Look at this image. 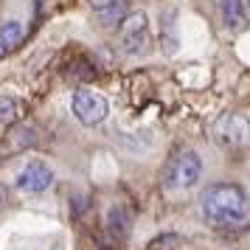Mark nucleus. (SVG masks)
Here are the masks:
<instances>
[{
  "label": "nucleus",
  "mask_w": 250,
  "mask_h": 250,
  "mask_svg": "<svg viewBox=\"0 0 250 250\" xmlns=\"http://www.w3.org/2000/svg\"><path fill=\"white\" fill-rule=\"evenodd\" d=\"M200 211L208 225L219 230H236L248 225L250 219V200L245 188L236 183H211L200 194Z\"/></svg>",
  "instance_id": "nucleus-1"
},
{
  "label": "nucleus",
  "mask_w": 250,
  "mask_h": 250,
  "mask_svg": "<svg viewBox=\"0 0 250 250\" xmlns=\"http://www.w3.org/2000/svg\"><path fill=\"white\" fill-rule=\"evenodd\" d=\"M203 174V160L197 152L191 149H183L174 158L166 163V171H163V186L169 191H186V188H194L197 180Z\"/></svg>",
  "instance_id": "nucleus-2"
},
{
  "label": "nucleus",
  "mask_w": 250,
  "mask_h": 250,
  "mask_svg": "<svg viewBox=\"0 0 250 250\" xmlns=\"http://www.w3.org/2000/svg\"><path fill=\"white\" fill-rule=\"evenodd\" d=\"M70 110L76 121H82L84 126H96L110 115V102L96 90H76L70 99Z\"/></svg>",
  "instance_id": "nucleus-3"
},
{
  "label": "nucleus",
  "mask_w": 250,
  "mask_h": 250,
  "mask_svg": "<svg viewBox=\"0 0 250 250\" xmlns=\"http://www.w3.org/2000/svg\"><path fill=\"white\" fill-rule=\"evenodd\" d=\"M214 138L222 146H245L250 144V118L245 113H225L216 118Z\"/></svg>",
  "instance_id": "nucleus-4"
},
{
  "label": "nucleus",
  "mask_w": 250,
  "mask_h": 250,
  "mask_svg": "<svg viewBox=\"0 0 250 250\" xmlns=\"http://www.w3.org/2000/svg\"><path fill=\"white\" fill-rule=\"evenodd\" d=\"M149 45V20L144 12H129L121 23V48L126 54H144Z\"/></svg>",
  "instance_id": "nucleus-5"
},
{
  "label": "nucleus",
  "mask_w": 250,
  "mask_h": 250,
  "mask_svg": "<svg viewBox=\"0 0 250 250\" xmlns=\"http://www.w3.org/2000/svg\"><path fill=\"white\" fill-rule=\"evenodd\" d=\"M17 188L23 194H42L51 188L54 183V169L48 166L45 160H28L23 169L17 171Z\"/></svg>",
  "instance_id": "nucleus-6"
},
{
  "label": "nucleus",
  "mask_w": 250,
  "mask_h": 250,
  "mask_svg": "<svg viewBox=\"0 0 250 250\" xmlns=\"http://www.w3.org/2000/svg\"><path fill=\"white\" fill-rule=\"evenodd\" d=\"M90 9H93V14H96V20H99L104 28L121 25L124 17L129 14L126 0H90Z\"/></svg>",
  "instance_id": "nucleus-7"
},
{
  "label": "nucleus",
  "mask_w": 250,
  "mask_h": 250,
  "mask_svg": "<svg viewBox=\"0 0 250 250\" xmlns=\"http://www.w3.org/2000/svg\"><path fill=\"white\" fill-rule=\"evenodd\" d=\"M219 14H222V23L228 31H242L245 28V3L242 0H219Z\"/></svg>",
  "instance_id": "nucleus-8"
},
{
  "label": "nucleus",
  "mask_w": 250,
  "mask_h": 250,
  "mask_svg": "<svg viewBox=\"0 0 250 250\" xmlns=\"http://www.w3.org/2000/svg\"><path fill=\"white\" fill-rule=\"evenodd\" d=\"M23 34H25V28H23V23H17V20H9V23L0 25V59L9 57L14 48L23 42Z\"/></svg>",
  "instance_id": "nucleus-9"
},
{
  "label": "nucleus",
  "mask_w": 250,
  "mask_h": 250,
  "mask_svg": "<svg viewBox=\"0 0 250 250\" xmlns=\"http://www.w3.org/2000/svg\"><path fill=\"white\" fill-rule=\"evenodd\" d=\"M107 230H110V236H115V239L126 236V230H129V214H126V208L113 205V208L107 211Z\"/></svg>",
  "instance_id": "nucleus-10"
},
{
  "label": "nucleus",
  "mask_w": 250,
  "mask_h": 250,
  "mask_svg": "<svg viewBox=\"0 0 250 250\" xmlns=\"http://www.w3.org/2000/svg\"><path fill=\"white\" fill-rule=\"evenodd\" d=\"M20 115V102L14 96H0V124H14Z\"/></svg>",
  "instance_id": "nucleus-11"
},
{
  "label": "nucleus",
  "mask_w": 250,
  "mask_h": 250,
  "mask_svg": "<svg viewBox=\"0 0 250 250\" xmlns=\"http://www.w3.org/2000/svg\"><path fill=\"white\" fill-rule=\"evenodd\" d=\"M0 203H3V188H0Z\"/></svg>",
  "instance_id": "nucleus-12"
}]
</instances>
